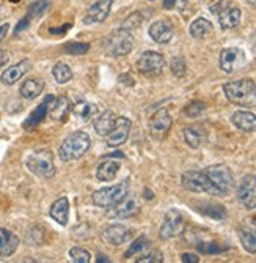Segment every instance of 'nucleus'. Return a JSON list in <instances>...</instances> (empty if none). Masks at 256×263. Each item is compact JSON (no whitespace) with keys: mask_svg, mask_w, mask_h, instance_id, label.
I'll return each mask as SVG.
<instances>
[{"mask_svg":"<svg viewBox=\"0 0 256 263\" xmlns=\"http://www.w3.org/2000/svg\"><path fill=\"white\" fill-rule=\"evenodd\" d=\"M225 97L232 104L241 107L256 106V84L251 79H239L223 85Z\"/></svg>","mask_w":256,"mask_h":263,"instance_id":"obj_1","label":"nucleus"},{"mask_svg":"<svg viewBox=\"0 0 256 263\" xmlns=\"http://www.w3.org/2000/svg\"><path fill=\"white\" fill-rule=\"evenodd\" d=\"M90 145H91L90 136L83 131H76L73 134H69L61 142L60 150H58V156L65 162L80 159L88 152Z\"/></svg>","mask_w":256,"mask_h":263,"instance_id":"obj_2","label":"nucleus"},{"mask_svg":"<svg viewBox=\"0 0 256 263\" xmlns=\"http://www.w3.org/2000/svg\"><path fill=\"white\" fill-rule=\"evenodd\" d=\"M26 164H27V169L39 178H51L55 175L54 158L51 152L48 150H39V152L32 153L27 158Z\"/></svg>","mask_w":256,"mask_h":263,"instance_id":"obj_3","label":"nucleus"},{"mask_svg":"<svg viewBox=\"0 0 256 263\" xmlns=\"http://www.w3.org/2000/svg\"><path fill=\"white\" fill-rule=\"evenodd\" d=\"M211 13L219 17V24L223 30L238 27L242 16L241 10L231 0H220V2L211 7Z\"/></svg>","mask_w":256,"mask_h":263,"instance_id":"obj_4","label":"nucleus"},{"mask_svg":"<svg viewBox=\"0 0 256 263\" xmlns=\"http://www.w3.org/2000/svg\"><path fill=\"white\" fill-rule=\"evenodd\" d=\"M204 172L209 177V180L212 181L219 196L229 194V191L232 189V186H234V178H232V174L228 165H225V164L209 165L207 169H204Z\"/></svg>","mask_w":256,"mask_h":263,"instance_id":"obj_5","label":"nucleus"},{"mask_svg":"<svg viewBox=\"0 0 256 263\" xmlns=\"http://www.w3.org/2000/svg\"><path fill=\"white\" fill-rule=\"evenodd\" d=\"M127 187H129L127 181L113 184L109 187H101L93 194V203L99 208H110L115 203H118L127 194Z\"/></svg>","mask_w":256,"mask_h":263,"instance_id":"obj_6","label":"nucleus"},{"mask_svg":"<svg viewBox=\"0 0 256 263\" xmlns=\"http://www.w3.org/2000/svg\"><path fill=\"white\" fill-rule=\"evenodd\" d=\"M182 186L192 191V193H206V194H211V196H219L217 191L212 184V181L209 180V177L206 175L204 171H189L185 172L181 178Z\"/></svg>","mask_w":256,"mask_h":263,"instance_id":"obj_7","label":"nucleus"},{"mask_svg":"<svg viewBox=\"0 0 256 263\" xmlns=\"http://www.w3.org/2000/svg\"><path fill=\"white\" fill-rule=\"evenodd\" d=\"M134 47V36L129 30L120 29L113 32L107 40V51L113 57H124Z\"/></svg>","mask_w":256,"mask_h":263,"instance_id":"obj_8","label":"nucleus"},{"mask_svg":"<svg viewBox=\"0 0 256 263\" xmlns=\"http://www.w3.org/2000/svg\"><path fill=\"white\" fill-rule=\"evenodd\" d=\"M165 66V59L162 54L156 51H146L143 52L137 60V69L138 73H142L145 76H159L162 73V69Z\"/></svg>","mask_w":256,"mask_h":263,"instance_id":"obj_9","label":"nucleus"},{"mask_svg":"<svg viewBox=\"0 0 256 263\" xmlns=\"http://www.w3.org/2000/svg\"><path fill=\"white\" fill-rule=\"evenodd\" d=\"M140 211V202L135 194H126L118 203L107 210V218L110 219H126Z\"/></svg>","mask_w":256,"mask_h":263,"instance_id":"obj_10","label":"nucleus"},{"mask_svg":"<svg viewBox=\"0 0 256 263\" xmlns=\"http://www.w3.org/2000/svg\"><path fill=\"white\" fill-rule=\"evenodd\" d=\"M184 227H185V221L181 211L176 208H172L165 214L164 222H162L160 230H159V236L162 240H170L173 236L181 235L184 232Z\"/></svg>","mask_w":256,"mask_h":263,"instance_id":"obj_11","label":"nucleus"},{"mask_svg":"<svg viewBox=\"0 0 256 263\" xmlns=\"http://www.w3.org/2000/svg\"><path fill=\"white\" fill-rule=\"evenodd\" d=\"M245 52L239 47H225V49L220 52V59H219V65L220 69L226 74H232L234 71L241 69L245 65Z\"/></svg>","mask_w":256,"mask_h":263,"instance_id":"obj_12","label":"nucleus"},{"mask_svg":"<svg viewBox=\"0 0 256 263\" xmlns=\"http://www.w3.org/2000/svg\"><path fill=\"white\" fill-rule=\"evenodd\" d=\"M173 125V118L168 112V109H159L150 120V133L156 139H162L168 134Z\"/></svg>","mask_w":256,"mask_h":263,"instance_id":"obj_13","label":"nucleus"},{"mask_svg":"<svg viewBox=\"0 0 256 263\" xmlns=\"http://www.w3.org/2000/svg\"><path fill=\"white\" fill-rule=\"evenodd\" d=\"M238 200L247 208L253 210L256 208V177L254 175H245L238 187Z\"/></svg>","mask_w":256,"mask_h":263,"instance_id":"obj_14","label":"nucleus"},{"mask_svg":"<svg viewBox=\"0 0 256 263\" xmlns=\"http://www.w3.org/2000/svg\"><path fill=\"white\" fill-rule=\"evenodd\" d=\"M131 235H132V232L126 226L112 224L101 230V240L110 246H121L129 240Z\"/></svg>","mask_w":256,"mask_h":263,"instance_id":"obj_15","label":"nucleus"},{"mask_svg":"<svg viewBox=\"0 0 256 263\" xmlns=\"http://www.w3.org/2000/svg\"><path fill=\"white\" fill-rule=\"evenodd\" d=\"M132 128V122L127 117H120L116 118L113 129L107 134V145L109 147H120L127 140L129 133Z\"/></svg>","mask_w":256,"mask_h":263,"instance_id":"obj_16","label":"nucleus"},{"mask_svg":"<svg viewBox=\"0 0 256 263\" xmlns=\"http://www.w3.org/2000/svg\"><path fill=\"white\" fill-rule=\"evenodd\" d=\"M112 0H96L95 4H93L85 16H83V24L85 26H95V24H101L107 19V16L110 14V10H112Z\"/></svg>","mask_w":256,"mask_h":263,"instance_id":"obj_17","label":"nucleus"},{"mask_svg":"<svg viewBox=\"0 0 256 263\" xmlns=\"http://www.w3.org/2000/svg\"><path fill=\"white\" fill-rule=\"evenodd\" d=\"M150 36L159 43V44H167L172 41L173 35H175V29L168 21H156L151 24V27L148 30Z\"/></svg>","mask_w":256,"mask_h":263,"instance_id":"obj_18","label":"nucleus"},{"mask_svg":"<svg viewBox=\"0 0 256 263\" xmlns=\"http://www.w3.org/2000/svg\"><path fill=\"white\" fill-rule=\"evenodd\" d=\"M54 100L55 98L52 97V95H48V97H46V100L29 115V118L24 122V125H22V126H24V129H33L35 126H38L44 120V118H46V115L49 114V107L54 103Z\"/></svg>","mask_w":256,"mask_h":263,"instance_id":"obj_19","label":"nucleus"},{"mask_svg":"<svg viewBox=\"0 0 256 263\" xmlns=\"http://www.w3.org/2000/svg\"><path fill=\"white\" fill-rule=\"evenodd\" d=\"M231 122L238 129L244 133H253L256 131V115L248 110H238L232 114Z\"/></svg>","mask_w":256,"mask_h":263,"instance_id":"obj_20","label":"nucleus"},{"mask_svg":"<svg viewBox=\"0 0 256 263\" xmlns=\"http://www.w3.org/2000/svg\"><path fill=\"white\" fill-rule=\"evenodd\" d=\"M30 69V62L29 60H22L13 66H10L8 69L4 71V74L0 76V81H2V84L5 85H13L16 84L22 76H24L27 71Z\"/></svg>","mask_w":256,"mask_h":263,"instance_id":"obj_21","label":"nucleus"},{"mask_svg":"<svg viewBox=\"0 0 256 263\" xmlns=\"http://www.w3.org/2000/svg\"><path fill=\"white\" fill-rule=\"evenodd\" d=\"M17 246H19V238L7 229H0V258L13 255Z\"/></svg>","mask_w":256,"mask_h":263,"instance_id":"obj_22","label":"nucleus"},{"mask_svg":"<svg viewBox=\"0 0 256 263\" xmlns=\"http://www.w3.org/2000/svg\"><path fill=\"white\" fill-rule=\"evenodd\" d=\"M238 233L244 249L250 254H256V226L253 222L245 224L238 229Z\"/></svg>","mask_w":256,"mask_h":263,"instance_id":"obj_23","label":"nucleus"},{"mask_svg":"<svg viewBox=\"0 0 256 263\" xmlns=\"http://www.w3.org/2000/svg\"><path fill=\"white\" fill-rule=\"evenodd\" d=\"M71 109H73L71 101H69L66 97H58L51 104L49 114H51V117L54 118V120H57V122H66V118H68L69 112H71Z\"/></svg>","mask_w":256,"mask_h":263,"instance_id":"obj_24","label":"nucleus"},{"mask_svg":"<svg viewBox=\"0 0 256 263\" xmlns=\"http://www.w3.org/2000/svg\"><path fill=\"white\" fill-rule=\"evenodd\" d=\"M49 214L60 226H66L69 221V200L66 197H60L58 200H55L51 206Z\"/></svg>","mask_w":256,"mask_h":263,"instance_id":"obj_25","label":"nucleus"},{"mask_svg":"<svg viewBox=\"0 0 256 263\" xmlns=\"http://www.w3.org/2000/svg\"><path fill=\"white\" fill-rule=\"evenodd\" d=\"M118 171H120V161L107 159V161L101 162L99 167L96 169V178L99 181H112L116 175H118Z\"/></svg>","mask_w":256,"mask_h":263,"instance_id":"obj_26","label":"nucleus"},{"mask_svg":"<svg viewBox=\"0 0 256 263\" xmlns=\"http://www.w3.org/2000/svg\"><path fill=\"white\" fill-rule=\"evenodd\" d=\"M42 88H44V82L41 79L30 78L26 82H22V85L19 88V93H20V97L26 98V100H35L41 95Z\"/></svg>","mask_w":256,"mask_h":263,"instance_id":"obj_27","label":"nucleus"},{"mask_svg":"<svg viewBox=\"0 0 256 263\" xmlns=\"http://www.w3.org/2000/svg\"><path fill=\"white\" fill-rule=\"evenodd\" d=\"M190 35L195 38V40H204L207 38L209 35H212L214 32V26L211 21H207L204 17H198L195 19L192 24H190V29H189Z\"/></svg>","mask_w":256,"mask_h":263,"instance_id":"obj_28","label":"nucleus"},{"mask_svg":"<svg viewBox=\"0 0 256 263\" xmlns=\"http://www.w3.org/2000/svg\"><path fill=\"white\" fill-rule=\"evenodd\" d=\"M115 122H116L115 114L112 110H105L99 117L95 118V123H93V126H95V129H96V133L99 136H107L113 129Z\"/></svg>","mask_w":256,"mask_h":263,"instance_id":"obj_29","label":"nucleus"},{"mask_svg":"<svg viewBox=\"0 0 256 263\" xmlns=\"http://www.w3.org/2000/svg\"><path fill=\"white\" fill-rule=\"evenodd\" d=\"M203 214H206V216L212 218L216 221H222L226 218V210L225 206L222 205H216V203H203L200 208H198Z\"/></svg>","mask_w":256,"mask_h":263,"instance_id":"obj_30","label":"nucleus"},{"mask_svg":"<svg viewBox=\"0 0 256 263\" xmlns=\"http://www.w3.org/2000/svg\"><path fill=\"white\" fill-rule=\"evenodd\" d=\"M52 74H54V79L58 84H66V82H69V81L73 79V71H71V68H69L66 63H63V62H60V63H57L54 66Z\"/></svg>","mask_w":256,"mask_h":263,"instance_id":"obj_31","label":"nucleus"},{"mask_svg":"<svg viewBox=\"0 0 256 263\" xmlns=\"http://www.w3.org/2000/svg\"><path fill=\"white\" fill-rule=\"evenodd\" d=\"M73 110H74V114L80 118L82 122H87V120H90V118L98 112V106L88 104V103H79Z\"/></svg>","mask_w":256,"mask_h":263,"instance_id":"obj_32","label":"nucleus"},{"mask_svg":"<svg viewBox=\"0 0 256 263\" xmlns=\"http://www.w3.org/2000/svg\"><path fill=\"white\" fill-rule=\"evenodd\" d=\"M184 139L190 148H198L201 143V133L195 126H189L184 129Z\"/></svg>","mask_w":256,"mask_h":263,"instance_id":"obj_33","label":"nucleus"},{"mask_svg":"<svg viewBox=\"0 0 256 263\" xmlns=\"http://www.w3.org/2000/svg\"><path fill=\"white\" fill-rule=\"evenodd\" d=\"M49 4H51L49 0H36V2H33L30 5V8L27 11V17H30V19L41 17L46 13V10L49 8Z\"/></svg>","mask_w":256,"mask_h":263,"instance_id":"obj_34","label":"nucleus"},{"mask_svg":"<svg viewBox=\"0 0 256 263\" xmlns=\"http://www.w3.org/2000/svg\"><path fill=\"white\" fill-rule=\"evenodd\" d=\"M151 243H150V240L145 236V235H142V236H138L137 240L132 243V246L129 248V251L124 254V257L126 258H131L132 255H135V254H138L140 251H143V249H146L148 246H150Z\"/></svg>","mask_w":256,"mask_h":263,"instance_id":"obj_35","label":"nucleus"},{"mask_svg":"<svg viewBox=\"0 0 256 263\" xmlns=\"http://www.w3.org/2000/svg\"><path fill=\"white\" fill-rule=\"evenodd\" d=\"M90 49V44L88 43H66L63 51L66 54H71V55H83L85 52H88Z\"/></svg>","mask_w":256,"mask_h":263,"instance_id":"obj_36","label":"nucleus"},{"mask_svg":"<svg viewBox=\"0 0 256 263\" xmlns=\"http://www.w3.org/2000/svg\"><path fill=\"white\" fill-rule=\"evenodd\" d=\"M69 258H71V261H74V263H90L91 254L83 248H73L69 251Z\"/></svg>","mask_w":256,"mask_h":263,"instance_id":"obj_37","label":"nucleus"},{"mask_svg":"<svg viewBox=\"0 0 256 263\" xmlns=\"http://www.w3.org/2000/svg\"><path fill=\"white\" fill-rule=\"evenodd\" d=\"M142 22H143V14L137 11V13H134V14H131V16L126 17V21L123 22L121 29L129 30V32H134L137 27H140V24H142Z\"/></svg>","mask_w":256,"mask_h":263,"instance_id":"obj_38","label":"nucleus"},{"mask_svg":"<svg viewBox=\"0 0 256 263\" xmlns=\"http://www.w3.org/2000/svg\"><path fill=\"white\" fill-rule=\"evenodd\" d=\"M197 249L203 254H220V252L226 251L228 248L220 246L219 243H214V241H209V243H198Z\"/></svg>","mask_w":256,"mask_h":263,"instance_id":"obj_39","label":"nucleus"},{"mask_svg":"<svg viewBox=\"0 0 256 263\" xmlns=\"http://www.w3.org/2000/svg\"><path fill=\"white\" fill-rule=\"evenodd\" d=\"M185 69H187V66H185V60L182 57H173V60H172V73L176 78H182L185 74Z\"/></svg>","mask_w":256,"mask_h":263,"instance_id":"obj_40","label":"nucleus"},{"mask_svg":"<svg viewBox=\"0 0 256 263\" xmlns=\"http://www.w3.org/2000/svg\"><path fill=\"white\" fill-rule=\"evenodd\" d=\"M203 110H204V104L201 101H194V103H190V104H187L184 107V114L187 117H192V118L198 117Z\"/></svg>","mask_w":256,"mask_h":263,"instance_id":"obj_41","label":"nucleus"},{"mask_svg":"<svg viewBox=\"0 0 256 263\" xmlns=\"http://www.w3.org/2000/svg\"><path fill=\"white\" fill-rule=\"evenodd\" d=\"M164 261V255L159 251H153L140 258H137V263H162Z\"/></svg>","mask_w":256,"mask_h":263,"instance_id":"obj_42","label":"nucleus"},{"mask_svg":"<svg viewBox=\"0 0 256 263\" xmlns=\"http://www.w3.org/2000/svg\"><path fill=\"white\" fill-rule=\"evenodd\" d=\"M29 26H30V17L26 16L20 22H17V26H16V29H14V35H19L20 32H24Z\"/></svg>","mask_w":256,"mask_h":263,"instance_id":"obj_43","label":"nucleus"},{"mask_svg":"<svg viewBox=\"0 0 256 263\" xmlns=\"http://www.w3.org/2000/svg\"><path fill=\"white\" fill-rule=\"evenodd\" d=\"M181 260H182L184 263H198V261H200L198 255H197V254H190V252L182 254V255H181Z\"/></svg>","mask_w":256,"mask_h":263,"instance_id":"obj_44","label":"nucleus"},{"mask_svg":"<svg viewBox=\"0 0 256 263\" xmlns=\"http://www.w3.org/2000/svg\"><path fill=\"white\" fill-rule=\"evenodd\" d=\"M73 27V22L71 24H65V26H61L60 29H51L49 32L52 33V35H58V36H61V35H65L69 29Z\"/></svg>","mask_w":256,"mask_h":263,"instance_id":"obj_45","label":"nucleus"},{"mask_svg":"<svg viewBox=\"0 0 256 263\" xmlns=\"http://www.w3.org/2000/svg\"><path fill=\"white\" fill-rule=\"evenodd\" d=\"M8 59H10V55H8V52H4V51H0V68H2L7 62H8Z\"/></svg>","mask_w":256,"mask_h":263,"instance_id":"obj_46","label":"nucleus"},{"mask_svg":"<svg viewBox=\"0 0 256 263\" xmlns=\"http://www.w3.org/2000/svg\"><path fill=\"white\" fill-rule=\"evenodd\" d=\"M8 29H10L8 24H4V26H0V41H2V40L5 38V35H7V32H8Z\"/></svg>","mask_w":256,"mask_h":263,"instance_id":"obj_47","label":"nucleus"},{"mask_svg":"<svg viewBox=\"0 0 256 263\" xmlns=\"http://www.w3.org/2000/svg\"><path fill=\"white\" fill-rule=\"evenodd\" d=\"M176 5V0H164V8L165 10H172Z\"/></svg>","mask_w":256,"mask_h":263,"instance_id":"obj_48","label":"nucleus"},{"mask_svg":"<svg viewBox=\"0 0 256 263\" xmlns=\"http://www.w3.org/2000/svg\"><path fill=\"white\" fill-rule=\"evenodd\" d=\"M247 4H248L251 8H254V10H256V0H247Z\"/></svg>","mask_w":256,"mask_h":263,"instance_id":"obj_49","label":"nucleus"},{"mask_svg":"<svg viewBox=\"0 0 256 263\" xmlns=\"http://www.w3.org/2000/svg\"><path fill=\"white\" fill-rule=\"evenodd\" d=\"M250 221H251V222H253V224H254V226H256V214H254V216H253V218H251V219H250Z\"/></svg>","mask_w":256,"mask_h":263,"instance_id":"obj_50","label":"nucleus"},{"mask_svg":"<svg viewBox=\"0 0 256 263\" xmlns=\"http://www.w3.org/2000/svg\"><path fill=\"white\" fill-rule=\"evenodd\" d=\"M10 2H20V0H10Z\"/></svg>","mask_w":256,"mask_h":263,"instance_id":"obj_51","label":"nucleus"},{"mask_svg":"<svg viewBox=\"0 0 256 263\" xmlns=\"http://www.w3.org/2000/svg\"><path fill=\"white\" fill-rule=\"evenodd\" d=\"M150 2H154V0H150Z\"/></svg>","mask_w":256,"mask_h":263,"instance_id":"obj_52","label":"nucleus"}]
</instances>
